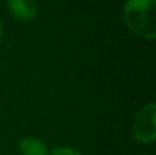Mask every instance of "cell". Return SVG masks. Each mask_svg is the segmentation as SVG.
Instances as JSON below:
<instances>
[{"instance_id":"2","label":"cell","mask_w":156,"mask_h":155,"mask_svg":"<svg viewBox=\"0 0 156 155\" xmlns=\"http://www.w3.org/2000/svg\"><path fill=\"white\" fill-rule=\"evenodd\" d=\"M133 136L138 143L148 144L156 137V106L149 103L138 110L133 122Z\"/></svg>"},{"instance_id":"5","label":"cell","mask_w":156,"mask_h":155,"mask_svg":"<svg viewBox=\"0 0 156 155\" xmlns=\"http://www.w3.org/2000/svg\"><path fill=\"white\" fill-rule=\"evenodd\" d=\"M48 155H81L77 150L69 147H58L55 150H52Z\"/></svg>"},{"instance_id":"1","label":"cell","mask_w":156,"mask_h":155,"mask_svg":"<svg viewBox=\"0 0 156 155\" xmlns=\"http://www.w3.org/2000/svg\"><path fill=\"white\" fill-rule=\"evenodd\" d=\"M156 0H127L125 22L134 34L154 40L156 37Z\"/></svg>"},{"instance_id":"4","label":"cell","mask_w":156,"mask_h":155,"mask_svg":"<svg viewBox=\"0 0 156 155\" xmlns=\"http://www.w3.org/2000/svg\"><path fill=\"white\" fill-rule=\"evenodd\" d=\"M19 151L22 155H47L48 148L45 143L36 137H25L19 142Z\"/></svg>"},{"instance_id":"6","label":"cell","mask_w":156,"mask_h":155,"mask_svg":"<svg viewBox=\"0 0 156 155\" xmlns=\"http://www.w3.org/2000/svg\"><path fill=\"white\" fill-rule=\"evenodd\" d=\"M3 38V26H2V22H0V41Z\"/></svg>"},{"instance_id":"3","label":"cell","mask_w":156,"mask_h":155,"mask_svg":"<svg viewBox=\"0 0 156 155\" xmlns=\"http://www.w3.org/2000/svg\"><path fill=\"white\" fill-rule=\"evenodd\" d=\"M7 7L19 21H30L37 14L36 0H7Z\"/></svg>"}]
</instances>
